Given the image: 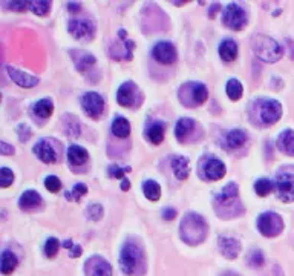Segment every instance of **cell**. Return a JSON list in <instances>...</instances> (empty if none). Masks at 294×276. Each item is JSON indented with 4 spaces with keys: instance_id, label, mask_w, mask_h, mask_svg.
<instances>
[{
    "instance_id": "obj_23",
    "label": "cell",
    "mask_w": 294,
    "mask_h": 276,
    "mask_svg": "<svg viewBox=\"0 0 294 276\" xmlns=\"http://www.w3.org/2000/svg\"><path fill=\"white\" fill-rule=\"evenodd\" d=\"M277 147L288 157H294V131L286 129L277 137Z\"/></svg>"
},
{
    "instance_id": "obj_43",
    "label": "cell",
    "mask_w": 294,
    "mask_h": 276,
    "mask_svg": "<svg viewBox=\"0 0 294 276\" xmlns=\"http://www.w3.org/2000/svg\"><path fill=\"white\" fill-rule=\"evenodd\" d=\"M126 172H130V167H118V166H111L109 167V175L118 178V179H123L124 178V173Z\"/></svg>"
},
{
    "instance_id": "obj_33",
    "label": "cell",
    "mask_w": 294,
    "mask_h": 276,
    "mask_svg": "<svg viewBox=\"0 0 294 276\" xmlns=\"http://www.w3.org/2000/svg\"><path fill=\"white\" fill-rule=\"evenodd\" d=\"M276 189V182H273L268 178H260L254 182V192L257 197H267L268 194H271Z\"/></svg>"
},
{
    "instance_id": "obj_36",
    "label": "cell",
    "mask_w": 294,
    "mask_h": 276,
    "mask_svg": "<svg viewBox=\"0 0 294 276\" xmlns=\"http://www.w3.org/2000/svg\"><path fill=\"white\" fill-rule=\"evenodd\" d=\"M264 261H265V258H264L262 250L254 249V250H251V252H250V255H248V264H250L251 267L259 268V267H262V265H264Z\"/></svg>"
},
{
    "instance_id": "obj_22",
    "label": "cell",
    "mask_w": 294,
    "mask_h": 276,
    "mask_svg": "<svg viewBox=\"0 0 294 276\" xmlns=\"http://www.w3.org/2000/svg\"><path fill=\"white\" fill-rule=\"evenodd\" d=\"M170 166L173 169V173L178 179L184 181L188 178V173H190V164H188V160L185 157H181V155H176L172 158L170 161Z\"/></svg>"
},
{
    "instance_id": "obj_46",
    "label": "cell",
    "mask_w": 294,
    "mask_h": 276,
    "mask_svg": "<svg viewBox=\"0 0 294 276\" xmlns=\"http://www.w3.org/2000/svg\"><path fill=\"white\" fill-rule=\"evenodd\" d=\"M162 218H164L166 221H173V220L176 218V210L172 209V207L164 209V210H162Z\"/></svg>"
},
{
    "instance_id": "obj_17",
    "label": "cell",
    "mask_w": 294,
    "mask_h": 276,
    "mask_svg": "<svg viewBox=\"0 0 294 276\" xmlns=\"http://www.w3.org/2000/svg\"><path fill=\"white\" fill-rule=\"evenodd\" d=\"M7 71H8V75L11 77V80L17 86H20V87L29 89V87H34V86L39 84V78L37 77H34V75H31L28 72H23V71H20V69H17L14 66H7Z\"/></svg>"
},
{
    "instance_id": "obj_40",
    "label": "cell",
    "mask_w": 294,
    "mask_h": 276,
    "mask_svg": "<svg viewBox=\"0 0 294 276\" xmlns=\"http://www.w3.org/2000/svg\"><path fill=\"white\" fill-rule=\"evenodd\" d=\"M103 213H105V210H103L102 204H90L87 209V215L92 221H100L103 218Z\"/></svg>"
},
{
    "instance_id": "obj_6",
    "label": "cell",
    "mask_w": 294,
    "mask_h": 276,
    "mask_svg": "<svg viewBox=\"0 0 294 276\" xmlns=\"http://www.w3.org/2000/svg\"><path fill=\"white\" fill-rule=\"evenodd\" d=\"M253 106L254 108H251V111L254 112L256 120L262 126H271L277 123L282 117V105L277 100H270V99L257 100L253 103Z\"/></svg>"
},
{
    "instance_id": "obj_44",
    "label": "cell",
    "mask_w": 294,
    "mask_h": 276,
    "mask_svg": "<svg viewBox=\"0 0 294 276\" xmlns=\"http://www.w3.org/2000/svg\"><path fill=\"white\" fill-rule=\"evenodd\" d=\"M8 5L13 11H17V13H22L26 8H29V2H17V0L16 2H8Z\"/></svg>"
},
{
    "instance_id": "obj_16",
    "label": "cell",
    "mask_w": 294,
    "mask_h": 276,
    "mask_svg": "<svg viewBox=\"0 0 294 276\" xmlns=\"http://www.w3.org/2000/svg\"><path fill=\"white\" fill-rule=\"evenodd\" d=\"M152 55H153V58L156 62H159L162 65H172L178 58L176 48L170 42H159V43H156L153 46V49H152Z\"/></svg>"
},
{
    "instance_id": "obj_28",
    "label": "cell",
    "mask_w": 294,
    "mask_h": 276,
    "mask_svg": "<svg viewBox=\"0 0 294 276\" xmlns=\"http://www.w3.org/2000/svg\"><path fill=\"white\" fill-rule=\"evenodd\" d=\"M17 264H19V259L11 250H5L2 253V264H0V270H2L4 274H11L16 270Z\"/></svg>"
},
{
    "instance_id": "obj_15",
    "label": "cell",
    "mask_w": 294,
    "mask_h": 276,
    "mask_svg": "<svg viewBox=\"0 0 294 276\" xmlns=\"http://www.w3.org/2000/svg\"><path fill=\"white\" fill-rule=\"evenodd\" d=\"M84 273L87 276H112V267L105 258L95 255L86 261Z\"/></svg>"
},
{
    "instance_id": "obj_18",
    "label": "cell",
    "mask_w": 294,
    "mask_h": 276,
    "mask_svg": "<svg viewBox=\"0 0 294 276\" xmlns=\"http://www.w3.org/2000/svg\"><path fill=\"white\" fill-rule=\"evenodd\" d=\"M218 247L227 259H236L241 253V242L232 236H219Z\"/></svg>"
},
{
    "instance_id": "obj_42",
    "label": "cell",
    "mask_w": 294,
    "mask_h": 276,
    "mask_svg": "<svg viewBox=\"0 0 294 276\" xmlns=\"http://www.w3.org/2000/svg\"><path fill=\"white\" fill-rule=\"evenodd\" d=\"M17 134H19V140H20L22 143H25V141H28V140L31 138V128H29L28 125L22 123V125H19V128H17Z\"/></svg>"
},
{
    "instance_id": "obj_48",
    "label": "cell",
    "mask_w": 294,
    "mask_h": 276,
    "mask_svg": "<svg viewBox=\"0 0 294 276\" xmlns=\"http://www.w3.org/2000/svg\"><path fill=\"white\" fill-rule=\"evenodd\" d=\"M69 253H71V258H78V256L81 255V247L74 244V247L71 249V252H69Z\"/></svg>"
},
{
    "instance_id": "obj_10",
    "label": "cell",
    "mask_w": 294,
    "mask_h": 276,
    "mask_svg": "<svg viewBox=\"0 0 294 276\" xmlns=\"http://www.w3.org/2000/svg\"><path fill=\"white\" fill-rule=\"evenodd\" d=\"M277 197L283 203L294 201V172H279L276 178Z\"/></svg>"
},
{
    "instance_id": "obj_50",
    "label": "cell",
    "mask_w": 294,
    "mask_h": 276,
    "mask_svg": "<svg viewBox=\"0 0 294 276\" xmlns=\"http://www.w3.org/2000/svg\"><path fill=\"white\" fill-rule=\"evenodd\" d=\"M121 189H123L124 192H127V191L130 189V182H129L127 178H123V179H121Z\"/></svg>"
},
{
    "instance_id": "obj_39",
    "label": "cell",
    "mask_w": 294,
    "mask_h": 276,
    "mask_svg": "<svg viewBox=\"0 0 294 276\" xmlns=\"http://www.w3.org/2000/svg\"><path fill=\"white\" fill-rule=\"evenodd\" d=\"M68 118L69 120H66V126H64L66 134L69 137H78L80 135V125H78L77 118L75 117H69V115H68Z\"/></svg>"
},
{
    "instance_id": "obj_30",
    "label": "cell",
    "mask_w": 294,
    "mask_h": 276,
    "mask_svg": "<svg viewBox=\"0 0 294 276\" xmlns=\"http://www.w3.org/2000/svg\"><path fill=\"white\" fill-rule=\"evenodd\" d=\"M143 192L147 200L150 201H158L161 198V188L159 184L153 179H147L143 182Z\"/></svg>"
},
{
    "instance_id": "obj_3",
    "label": "cell",
    "mask_w": 294,
    "mask_h": 276,
    "mask_svg": "<svg viewBox=\"0 0 294 276\" xmlns=\"http://www.w3.org/2000/svg\"><path fill=\"white\" fill-rule=\"evenodd\" d=\"M120 265L127 276H140L146 268L143 247L135 241H127L120 253Z\"/></svg>"
},
{
    "instance_id": "obj_14",
    "label": "cell",
    "mask_w": 294,
    "mask_h": 276,
    "mask_svg": "<svg viewBox=\"0 0 294 276\" xmlns=\"http://www.w3.org/2000/svg\"><path fill=\"white\" fill-rule=\"evenodd\" d=\"M68 29L72 34L74 39L81 42H89L95 36V25L90 20L86 19H75L68 23Z\"/></svg>"
},
{
    "instance_id": "obj_2",
    "label": "cell",
    "mask_w": 294,
    "mask_h": 276,
    "mask_svg": "<svg viewBox=\"0 0 294 276\" xmlns=\"http://www.w3.org/2000/svg\"><path fill=\"white\" fill-rule=\"evenodd\" d=\"M215 210L221 218H235L244 213V207L239 201V189L236 182H228L227 186L216 195L215 200Z\"/></svg>"
},
{
    "instance_id": "obj_21",
    "label": "cell",
    "mask_w": 294,
    "mask_h": 276,
    "mask_svg": "<svg viewBox=\"0 0 294 276\" xmlns=\"http://www.w3.org/2000/svg\"><path fill=\"white\" fill-rule=\"evenodd\" d=\"M196 125L191 118H179L175 128V137L179 143H185L190 137V134L194 131Z\"/></svg>"
},
{
    "instance_id": "obj_34",
    "label": "cell",
    "mask_w": 294,
    "mask_h": 276,
    "mask_svg": "<svg viewBox=\"0 0 294 276\" xmlns=\"http://www.w3.org/2000/svg\"><path fill=\"white\" fill-rule=\"evenodd\" d=\"M51 2L48 0H37V2H29V10L36 14V16H40V17H45L49 14L51 11Z\"/></svg>"
},
{
    "instance_id": "obj_27",
    "label": "cell",
    "mask_w": 294,
    "mask_h": 276,
    "mask_svg": "<svg viewBox=\"0 0 294 276\" xmlns=\"http://www.w3.org/2000/svg\"><path fill=\"white\" fill-rule=\"evenodd\" d=\"M52 111H54V103L51 99H42L32 106L34 115H37L40 118H49L52 115Z\"/></svg>"
},
{
    "instance_id": "obj_32",
    "label": "cell",
    "mask_w": 294,
    "mask_h": 276,
    "mask_svg": "<svg viewBox=\"0 0 294 276\" xmlns=\"http://www.w3.org/2000/svg\"><path fill=\"white\" fill-rule=\"evenodd\" d=\"M164 132H166L164 123H153L147 129V138L152 144H161L164 140Z\"/></svg>"
},
{
    "instance_id": "obj_51",
    "label": "cell",
    "mask_w": 294,
    "mask_h": 276,
    "mask_svg": "<svg viewBox=\"0 0 294 276\" xmlns=\"http://www.w3.org/2000/svg\"><path fill=\"white\" fill-rule=\"evenodd\" d=\"M222 276H241V274H238V273H233V271H227V273H224Z\"/></svg>"
},
{
    "instance_id": "obj_5",
    "label": "cell",
    "mask_w": 294,
    "mask_h": 276,
    "mask_svg": "<svg viewBox=\"0 0 294 276\" xmlns=\"http://www.w3.org/2000/svg\"><path fill=\"white\" fill-rule=\"evenodd\" d=\"M178 99L184 106L196 108V106H201L207 102L209 90H207L206 84H203V83L188 81V83H184L179 87Z\"/></svg>"
},
{
    "instance_id": "obj_41",
    "label": "cell",
    "mask_w": 294,
    "mask_h": 276,
    "mask_svg": "<svg viewBox=\"0 0 294 276\" xmlns=\"http://www.w3.org/2000/svg\"><path fill=\"white\" fill-rule=\"evenodd\" d=\"M71 194H72V200H74V201H80V200H81V197H84V195L87 194V188H86V184H83V182L75 184Z\"/></svg>"
},
{
    "instance_id": "obj_9",
    "label": "cell",
    "mask_w": 294,
    "mask_h": 276,
    "mask_svg": "<svg viewBox=\"0 0 294 276\" xmlns=\"http://www.w3.org/2000/svg\"><path fill=\"white\" fill-rule=\"evenodd\" d=\"M222 20H224V25L233 31H241L248 23V17H247L245 10L242 7H239L238 4H228L227 5V8L224 10Z\"/></svg>"
},
{
    "instance_id": "obj_47",
    "label": "cell",
    "mask_w": 294,
    "mask_h": 276,
    "mask_svg": "<svg viewBox=\"0 0 294 276\" xmlns=\"http://www.w3.org/2000/svg\"><path fill=\"white\" fill-rule=\"evenodd\" d=\"M68 8H69V13H78L81 10V4L80 2H69Z\"/></svg>"
},
{
    "instance_id": "obj_38",
    "label": "cell",
    "mask_w": 294,
    "mask_h": 276,
    "mask_svg": "<svg viewBox=\"0 0 294 276\" xmlns=\"http://www.w3.org/2000/svg\"><path fill=\"white\" fill-rule=\"evenodd\" d=\"M58 249H60V241L57 238H49L45 242V255L48 258H54L58 253Z\"/></svg>"
},
{
    "instance_id": "obj_25",
    "label": "cell",
    "mask_w": 294,
    "mask_h": 276,
    "mask_svg": "<svg viewBox=\"0 0 294 276\" xmlns=\"http://www.w3.org/2000/svg\"><path fill=\"white\" fill-rule=\"evenodd\" d=\"M219 55L224 62H233L238 57V45L235 40L232 39H225L221 45H219Z\"/></svg>"
},
{
    "instance_id": "obj_24",
    "label": "cell",
    "mask_w": 294,
    "mask_h": 276,
    "mask_svg": "<svg viewBox=\"0 0 294 276\" xmlns=\"http://www.w3.org/2000/svg\"><path fill=\"white\" fill-rule=\"evenodd\" d=\"M89 160V154L86 149H83L81 146L72 144L68 149V161L72 166H83L86 161Z\"/></svg>"
},
{
    "instance_id": "obj_11",
    "label": "cell",
    "mask_w": 294,
    "mask_h": 276,
    "mask_svg": "<svg viewBox=\"0 0 294 276\" xmlns=\"http://www.w3.org/2000/svg\"><path fill=\"white\" fill-rule=\"evenodd\" d=\"M81 108L90 118H100L105 111V99L98 92H86L81 97Z\"/></svg>"
},
{
    "instance_id": "obj_13",
    "label": "cell",
    "mask_w": 294,
    "mask_h": 276,
    "mask_svg": "<svg viewBox=\"0 0 294 276\" xmlns=\"http://www.w3.org/2000/svg\"><path fill=\"white\" fill-rule=\"evenodd\" d=\"M227 169H225V164L218 160V158H213V157H209V158H204L200 164V173H201V178L204 179H209V181H218L221 178H224Z\"/></svg>"
},
{
    "instance_id": "obj_49",
    "label": "cell",
    "mask_w": 294,
    "mask_h": 276,
    "mask_svg": "<svg viewBox=\"0 0 294 276\" xmlns=\"http://www.w3.org/2000/svg\"><path fill=\"white\" fill-rule=\"evenodd\" d=\"M218 11H221V5H218V4H213V5H212V8H210L209 17H210V19H215V14H216Z\"/></svg>"
},
{
    "instance_id": "obj_31",
    "label": "cell",
    "mask_w": 294,
    "mask_h": 276,
    "mask_svg": "<svg viewBox=\"0 0 294 276\" xmlns=\"http://www.w3.org/2000/svg\"><path fill=\"white\" fill-rule=\"evenodd\" d=\"M225 90H227V96L230 100L233 102H238L242 94H244V87H242V83L238 80V78H230L227 81V86H225Z\"/></svg>"
},
{
    "instance_id": "obj_19",
    "label": "cell",
    "mask_w": 294,
    "mask_h": 276,
    "mask_svg": "<svg viewBox=\"0 0 294 276\" xmlns=\"http://www.w3.org/2000/svg\"><path fill=\"white\" fill-rule=\"evenodd\" d=\"M71 57H72V62L75 65V68L80 71V72H86L90 66L95 65V57L90 54V52H86V51H81V49H74V51H69Z\"/></svg>"
},
{
    "instance_id": "obj_8",
    "label": "cell",
    "mask_w": 294,
    "mask_h": 276,
    "mask_svg": "<svg viewBox=\"0 0 294 276\" xmlns=\"http://www.w3.org/2000/svg\"><path fill=\"white\" fill-rule=\"evenodd\" d=\"M117 102L124 108H138L143 103V94L134 81H126L118 87Z\"/></svg>"
},
{
    "instance_id": "obj_45",
    "label": "cell",
    "mask_w": 294,
    "mask_h": 276,
    "mask_svg": "<svg viewBox=\"0 0 294 276\" xmlns=\"http://www.w3.org/2000/svg\"><path fill=\"white\" fill-rule=\"evenodd\" d=\"M16 150H14V147L13 146H10L7 141H0V154L2 155H13Z\"/></svg>"
},
{
    "instance_id": "obj_20",
    "label": "cell",
    "mask_w": 294,
    "mask_h": 276,
    "mask_svg": "<svg viewBox=\"0 0 294 276\" xmlns=\"http://www.w3.org/2000/svg\"><path fill=\"white\" fill-rule=\"evenodd\" d=\"M43 200L40 197V194L37 191H25L19 200V207L25 212H32L36 209H39L42 206Z\"/></svg>"
},
{
    "instance_id": "obj_26",
    "label": "cell",
    "mask_w": 294,
    "mask_h": 276,
    "mask_svg": "<svg viewBox=\"0 0 294 276\" xmlns=\"http://www.w3.org/2000/svg\"><path fill=\"white\" fill-rule=\"evenodd\" d=\"M247 140H248V135H247L244 131H241V129H233V131H230V132L227 134V137H225L227 146H228L230 149H238V147L244 146V144L247 143Z\"/></svg>"
},
{
    "instance_id": "obj_4",
    "label": "cell",
    "mask_w": 294,
    "mask_h": 276,
    "mask_svg": "<svg viewBox=\"0 0 294 276\" xmlns=\"http://www.w3.org/2000/svg\"><path fill=\"white\" fill-rule=\"evenodd\" d=\"M251 49L254 55L265 63H274L283 55L282 46L274 39L264 34H256L251 37Z\"/></svg>"
},
{
    "instance_id": "obj_12",
    "label": "cell",
    "mask_w": 294,
    "mask_h": 276,
    "mask_svg": "<svg viewBox=\"0 0 294 276\" xmlns=\"http://www.w3.org/2000/svg\"><path fill=\"white\" fill-rule=\"evenodd\" d=\"M55 144L58 143L52 138H42L40 141H37V144H34L32 152L45 164H54L58 160V149Z\"/></svg>"
},
{
    "instance_id": "obj_37",
    "label": "cell",
    "mask_w": 294,
    "mask_h": 276,
    "mask_svg": "<svg viewBox=\"0 0 294 276\" xmlns=\"http://www.w3.org/2000/svg\"><path fill=\"white\" fill-rule=\"evenodd\" d=\"M45 188H46L49 192H52V194L60 192V189H61V181H60V178L55 176V175L46 176V179H45Z\"/></svg>"
},
{
    "instance_id": "obj_35",
    "label": "cell",
    "mask_w": 294,
    "mask_h": 276,
    "mask_svg": "<svg viewBox=\"0 0 294 276\" xmlns=\"http://www.w3.org/2000/svg\"><path fill=\"white\" fill-rule=\"evenodd\" d=\"M13 182H14V173H13V170H10L8 167H2V170H0V188L7 189V188L11 186Z\"/></svg>"
},
{
    "instance_id": "obj_1",
    "label": "cell",
    "mask_w": 294,
    "mask_h": 276,
    "mask_svg": "<svg viewBox=\"0 0 294 276\" xmlns=\"http://www.w3.org/2000/svg\"><path fill=\"white\" fill-rule=\"evenodd\" d=\"M209 235L207 221L196 212H188L184 215L179 224V236L188 246H196L206 241Z\"/></svg>"
},
{
    "instance_id": "obj_7",
    "label": "cell",
    "mask_w": 294,
    "mask_h": 276,
    "mask_svg": "<svg viewBox=\"0 0 294 276\" xmlns=\"http://www.w3.org/2000/svg\"><path fill=\"white\" fill-rule=\"evenodd\" d=\"M257 230L267 238H274L283 230V220L276 212H264L257 217Z\"/></svg>"
},
{
    "instance_id": "obj_29",
    "label": "cell",
    "mask_w": 294,
    "mask_h": 276,
    "mask_svg": "<svg viewBox=\"0 0 294 276\" xmlns=\"http://www.w3.org/2000/svg\"><path fill=\"white\" fill-rule=\"evenodd\" d=\"M112 134L117 138H127L130 134V123L124 117H117L112 123Z\"/></svg>"
}]
</instances>
